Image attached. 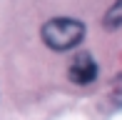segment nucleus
Returning <instances> with one entry per match:
<instances>
[{
  "label": "nucleus",
  "instance_id": "obj_2",
  "mask_svg": "<svg viewBox=\"0 0 122 120\" xmlns=\"http://www.w3.org/2000/svg\"><path fill=\"white\" fill-rule=\"evenodd\" d=\"M67 75L77 85H90L92 80L97 78V63L92 60L90 53H80V55L72 58V63H70V68H67Z\"/></svg>",
  "mask_w": 122,
  "mask_h": 120
},
{
  "label": "nucleus",
  "instance_id": "obj_3",
  "mask_svg": "<svg viewBox=\"0 0 122 120\" xmlns=\"http://www.w3.org/2000/svg\"><path fill=\"white\" fill-rule=\"evenodd\" d=\"M105 25H107V28H120L122 25V0H115V5L107 10Z\"/></svg>",
  "mask_w": 122,
  "mask_h": 120
},
{
  "label": "nucleus",
  "instance_id": "obj_1",
  "mask_svg": "<svg viewBox=\"0 0 122 120\" xmlns=\"http://www.w3.org/2000/svg\"><path fill=\"white\" fill-rule=\"evenodd\" d=\"M85 38V25L72 18H55L42 25V40L52 50H72Z\"/></svg>",
  "mask_w": 122,
  "mask_h": 120
}]
</instances>
